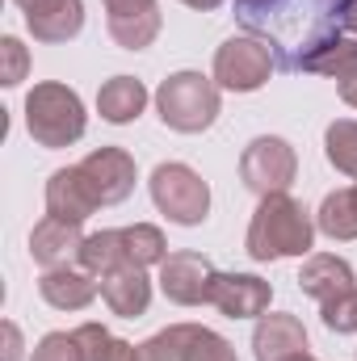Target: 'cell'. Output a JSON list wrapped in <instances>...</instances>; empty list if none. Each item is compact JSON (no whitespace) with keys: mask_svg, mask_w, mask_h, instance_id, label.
<instances>
[{"mask_svg":"<svg viewBox=\"0 0 357 361\" xmlns=\"http://www.w3.org/2000/svg\"><path fill=\"white\" fill-rule=\"evenodd\" d=\"M109 13V38L122 51H143L160 38V4L156 0H101Z\"/></svg>","mask_w":357,"mask_h":361,"instance_id":"8fae6325","label":"cell"},{"mask_svg":"<svg viewBox=\"0 0 357 361\" xmlns=\"http://www.w3.org/2000/svg\"><path fill=\"white\" fill-rule=\"evenodd\" d=\"M253 353L257 361H286L294 353H307V328L298 315H261L253 328Z\"/></svg>","mask_w":357,"mask_h":361,"instance_id":"5bb4252c","label":"cell"},{"mask_svg":"<svg viewBox=\"0 0 357 361\" xmlns=\"http://www.w3.org/2000/svg\"><path fill=\"white\" fill-rule=\"evenodd\" d=\"M131 361H181V328H164V332H156L152 341H143V345H135V353Z\"/></svg>","mask_w":357,"mask_h":361,"instance_id":"f1b7e54d","label":"cell"},{"mask_svg":"<svg viewBox=\"0 0 357 361\" xmlns=\"http://www.w3.org/2000/svg\"><path fill=\"white\" fill-rule=\"evenodd\" d=\"M337 85H341V97H345V101H349V105L357 109V68L349 72V76H341Z\"/></svg>","mask_w":357,"mask_h":361,"instance_id":"4dcf8cb0","label":"cell"},{"mask_svg":"<svg viewBox=\"0 0 357 361\" xmlns=\"http://www.w3.org/2000/svg\"><path fill=\"white\" fill-rule=\"evenodd\" d=\"M25 25L38 42H68L85 25V4L80 0H51L38 13H25Z\"/></svg>","mask_w":357,"mask_h":361,"instance_id":"ac0fdd59","label":"cell"},{"mask_svg":"<svg viewBox=\"0 0 357 361\" xmlns=\"http://www.w3.org/2000/svg\"><path fill=\"white\" fill-rule=\"evenodd\" d=\"M97 210H101V202H97V193H92L89 177L80 173V164L51 173V180H47V214L85 223L89 214H97Z\"/></svg>","mask_w":357,"mask_h":361,"instance_id":"7c38bea8","label":"cell"},{"mask_svg":"<svg viewBox=\"0 0 357 361\" xmlns=\"http://www.w3.org/2000/svg\"><path fill=\"white\" fill-rule=\"evenodd\" d=\"M122 240H126V265H135V269H152V265H164V257H169L164 231H160V227H152V223H135V227H122Z\"/></svg>","mask_w":357,"mask_h":361,"instance_id":"44dd1931","label":"cell"},{"mask_svg":"<svg viewBox=\"0 0 357 361\" xmlns=\"http://www.w3.org/2000/svg\"><path fill=\"white\" fill-rule=\"evenodd\" d=\"M353 286H357V277L349 269V261H341L332 252H311L303 261V269H298V290L311 294L315 302H328V298H337V294H345Z\"/></svg>","mask_w":357,"mask_h":361,"instance_id":"2e32d148","label":"cell"},{"mask_svg":"<svg viewBox=\"0 0 357 361\" xmlns=\"http://www.w3.org/2000/svg\"><path fill=\"white\" fill-rule=\"evenodd\" d=\"M30 361H85V353H80L76 332H47V336L34 345Z\"/></svg>","mask_w":357,"mask_h":361,"instance_id":"83f0119b","label":"cell"},{"mask_svg":"<svg viewBox=\"0 0 357 361\" xmlns=\"http://www.w3.org/2000/svg\"><path fill=\"white\" fill-rule=\"evenodd\" d=\"M85 126H89V114H85V101L76 89H68L59 80H42L25 92V130L38 147H47V152L72 147L85 139Z\"/></svg>","mask_w":357,"mask_h":361,"instance_id":"7a4b0ae2","label":"cell"},{"mask_svg":"<svg viewBox=\"0 0 357 361\" xmlns=\"http://www.w3.org/2000/svg\"><path fill=\"white\" fill-rule=\"evenodd\" d=\"M286 361H315L311 353H294V357H286Z\"/></svg>","mask_w":357,"mask_h":361,"instance_id":"e575fe53","label":"cell"},{"mask_svg":"<svg viewBox=\"0 0 357 361\" xmlns=\"http://www.w3.org/2000/svg\"><path fill=\"white\" fill-rule=\"evenodd\" d=\"M21 349H25V345H21V328L8 319V324H4V361H21Z\"/></svg>","mask_w":357,"mask_h":361,"instance_id":"f546056e","label":"cell"},{"mask_svg":"<svg viewBox=\"0 0 357 361\" xmlns=\"http://www.w3.org/2000/svg\"><path fill=\"white\" fill-rule=\"evenodd\" d=\"M181 4H189V8H198V13H210V8H219L223 0H181Z\"/></svg>","mask_w":357,"mask_h":361,"instance_id":"836d02e7","label":"cell"},{"mask_svg":"<svg viewBox=\"0 0 357 361\" xmlns=\"http://www.w3.org/2000/svg\"><path fill=\"white\" fill-rule=\"evenodd\" d=\"M315 227L328 235V240H357V202L353 189H337L320 202V214H315Z\"/></svg>","mask_w":357,"mask_h":361,"instance_id":"d6986e66","label":"cell"},{"mask_svg":"<svg viewBox=\"0 0 357 361\" xmlns=\"http://www.w3.org/2000/svg\"><path fill=\"white\" fill-rule=\"evenodd\" d=\"M273 286L257 273H219L210 290V307H219L227 319H261L269 311Z\"/></svg>","mask_w":357,"mask_h":361,"instance_id":"9c48e42d","label":"cell"},{"mask_svg":"<svg viewBox=\"0 0 357 361\" xmlns=\"http://www.w3.org/2000/svg\"><path fill=\"white\" fill-rule=\"evenodd\" d=\"M177 328H181V361H236V349L219 332H210L202 324H177Z\"/></svg>","mask_w":357,"mask_h":361,"instance_id":"7402d4cb","label":"cell"},{"mask_svg":"<svg viewBox=\"0 0 357 361\" xmlns=\"http://www.w3.org/2000/svg\"><path fill=\"white\" fill-rule=\"evenodd\" d=\"M315 223L290 193H269L253 210L244 252L253 261H286V257H311Z\"/></svg>","mask_w":357,"mask_h":361,"instance_id":"6da1fadb","label":"cell"},{"mask_svg":"<svg viewBox=\"0 0 357 361\" xmlns=\"http://www.w3.org/2000/svg\"><path fill=\"white\" fill-rule=\"evenodd\" d=\"M13 4H17L21 13H38V8H47L51 0H13Z\"/></svg>","mask_w":357,"mask_h":361,"instance_id":"d6a6232c","label":"cell"},{"mask_svg":"<svg viewBox=\"0 0 357 361\" xmlns=\"http://www.w3.org/2000/svg\"><path fill=\"white\" fill-rule=\"evenodd\" d=\"M303 68L307 72H320V76H349L357 68V42H341V38H332V42H320V47H311L307 55H303Z\"/></svg>","mask_w":357,"mask_h":361,"instance_id":"603a6c76","label":"cell"},{"mask_svg":"<svg viewBox=\"0 0 357 361\" xmlns=\"http://www.w3.org/2000/svg\"><path fill=\"white\" fill-rule=\"evenodd\" d=\"M156 114L177 135H202L219 118V85L202 72H173L156 89Z\"/></svg>","mask_w":357,"mask_h":361,"instance_id":"3957f363","label":"cell"},{"mask_svg":"<svg viewBox=\"0 0 357 361\" xmlns=\"http://www.w3.org/2000/svg\"><path fill=\"white\" fill-rule=\"evenodd\" d=\"M76 341H80L85 361H131V353H135V345L118 341V336L105 332L101 324H80V328H76Z\"/></svg>","mask_w":357,"mask_h":361,"instance_id":"d4e9b609","label":"cell"},{"mask_svg":"<svg viewBox=\"0 0 357 361\" xmlns=\"http://www.w3.org/2000/svg\"><path fill=\"white\" fill-rule=\"evenodd\" d=\"M80 173L89 177V185H92V193H97L101 206L126 202V197L135 193V180H139V169H135L131 152H122V147H97V152H89V156L80 160Z\"/></svg>","mask_w":357,"mask_h":361,"instance_id":"ba28073f","label":"cell"},{"mask_svg":"<svg viewBox=\"0 0 357 361\" xmlns=\"http://www.w3.org/2000/svg\"><path fill=\"white\" fill-rule=\"evenodd\" d=\"M126 265V240L122 231H92L80 248V269H89L92 277H105V273L122 269Z\"/></svg>","mask_w":357,"mask_h":361,"instance_id":"ffe728a7","label":"cell"},{"mask_svg":"<svg viewBox=\"0 0 357 361\" xmlns=\"http://www.w3.org/2000/svg\"><path fill=\"white\" fill-rule=\"evenodd\" d=\"M214 277L219 273L210 265V257H202V252H169L164 265H160V290L177 307H202V302H210Z\"/></svg>","mask_w":357,"mask_h":361,"instance_id":"52a82bcc","label":"cell"},{"mask_svg":"<svg viewBox=\"0 0 357 361\" xmlns=\"http://www.w3.org/2000/svg\"><path fill=\"white\" fill-rule=\"evenodd\" d=\"M38 294H42L55 311H85L92 298L101 294V281H97L89 269H76V265H68V269H47L42 281H38Z\"/></svg>","mask_w":357,"mask_h":361,"instance_id":"9a60e30c","label":"cell"},{"mask_svg":"<svg viewBox=\"0 0 357 361\" xmlns=\"http://www.w3.org/2000/svg\"><path fill=\"white\" fill-rule=\"evenodd\" d=\"M143 109H147V89H143V80H135V76H114V80H105V85L97 89V114H101L105 122H114V126L135 122Z\"/></svg>","mask_w":357,"mask_h":361,"instance_id":"e0dca14e","label":"cell"},{"mask_svg":"<svg viewBox=\"0 0 357 361\" xmlns=\"http://www.w3.org/2000/svg\"><path fill=\"white\" fill-rule=\"evenodd\" d=\"M97 281H101V298H105V307L114 315H122V319L147 315V307H152V277H147V269L122 265V269L105 273Z\"/></svg>","mask_w":357,"mask_h":361,"instance_id":"4fadbf2b","label":"cell"},{"mask_svg":"<svg viewBox=\"0 0 357 361\" xmlns=\"http://www.w3.org/2000/svg\"><path fill=\"white\" fill-rule=\"evenodd\" d=\"M320 315H324V328L337 332V336L357 332V286L337 294V298H328V302H320Z\"/></svg>","mask_w":357,"mask_h":361,"instance_id":"484cf974","label":"cell"},{"mask_svg":"<svg viewBox=\"0 0 357 361\" xmlns=\"http://www.w3.org/2000/svg\"><path fill=\"white\" fill-rule=\"evenodd\" d=\"M298 177V156L282 135H261L244 147L240 156V180L244 189H253L257 197L269 193H290V185Z\"/></svg>","mask_w":357,"mask_h":361,"instance_id":"8992f818","label":"cell"},{"mask_svg":"<svg viewBox=\"0 0 357 361\" xmlns=\"http://www.w3.org/2000/svg\"><path fill=\"white\" fill-rule=\"evenodd\" d=\"M85 240H89V235L80 231V223L47 214V219L30 231V257H34L42 269H68V265H80Z\"/></svg>","mask_w":357,"mask_h":361,"instance_id":"30bf717a","label":"cell"},{"mask_svg":"<svg viewBox=\"0 0 357 361\" xmlns=\"http://www.w3.org/2000/svg\"><path fill=\"white\" fill-rule=\"evenodd\" d=\"M147 189H152L156 210L169 223H177V227H198L210 214V185L198 177L189 164H177V160L160 164L152 173V180H147Z\"/></svg>","mask_w":357,"mask_h":361,"instance_id":"277c9868","label":"cell"},{"mask_svg":"<svg viewBox=\"0 0 357 361\" xmlns=\"http://www.w3.org/2000/svg\"><path fill=\"white\" fill-rule=\"evenodd\" d=\"M341 25L357 30V0H341Z\"/></svg>","mask_w":357,"mask_h":361,"instance_id":"1f68e13d","label":"cell"},{"mask_svg":"<svg viewBox=\"0 0 357 361\" xmlns=\"http://www.w3.org/2000/svg\"><path fill=\"white\" fill-rule=\"evenodd\" d=\"M273 76V51L257 34H236L214 51V85L227 92H257Z\"/></svg>","mask_w":357,"mask_h":361,"instance_id":"5b68a950","label":"cell"},{"mask_svg":"<svg viewBox=\"0 0 357 361\" xmlns=\"http://www.w3.org/2000/svg\"><path fill=\"white\" fill-rule=\"evenodd\" d=\"M353 202H357V185H353Z\"/></svg>","mask_w":357,"mask_h":361,"instance_id":"d590c367","label":"cell"},{"mask_svg":"<svg viewBox=\"0 0 357 361\" xmlns=\"http://www.w3.org/2000/svg\"><path fill=\"white\" fill-rule=\"evenodd\" d=\"M324 156L337 173L357 177V122L353 118H337L328 130H324Z\"/></svg>","mask_w":357,"mask_h":361,"instance_id":"cb8c5ba5","label":"cell"},{"mask_svg":"<svg viewBox=\"0 0 357 361\" xmlns=\"http://www.w3.org/2000/svg\"><path fill=\"white\" fill-rule=\"evenodd\" d=\"M25 72H30V51L21 47V38L4 34L0 38V85L4 89H17L25 80Z\"/></svg>","mask_w":357,"mask_h":361,"instance_id":"4316f807","label":"cell"}]
</instances>
